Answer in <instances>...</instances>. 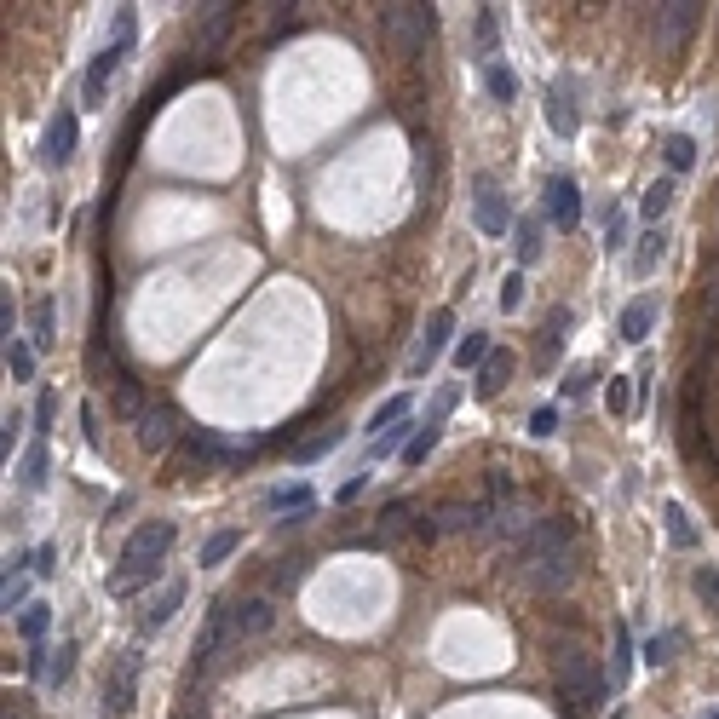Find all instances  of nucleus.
<instances>
[{"instance_id": "1", "label": "nucleus", "mask_w": 719, "mask_h": 719, "mask_svg": "<svg viewBox=\"0 0 719 719\" xmlns=\"http://www.w3.org/2000/svg\"><path fill=\"white\" fill-rule=\"evenodd\" d=\"M512 570L524 587L535 593H558V587H570L576 576V524L564 518V512H547V518H535L524 541L512 547Z\"/></svg>"}, {"instance_id": "2", "label": "nucleus", "mask_w": 719, "mask_h": 719, "mask_svg": "<svg viewBox=\"0 0 719 719\" xmlns=\"http://www.w3.org/2000/svg\"><path fill=\"white\" fill-rule=\"evenodd\" d=\"M173 524L167 518H150V524H139V530L127 535V547H121V570H116V581H110V593H133L139 581H150L156 570L167 564V553H173Z\"/></svg>"}, {"instance_id": "3", "label": "nucleus", "mask_w": 719, "mask_h": 719, "mask_svg": "<svg viewBox=\"0 0 719 719\" xmlns=\"http://www.w3.org/2000/svg\"><path fill=\"white\" fill-rule=\"evenodd\" d=\"M558 696L570 708H599L604 702V673L587 650H558Z\"/></svg>"}, {"instance_id": "4", "label": "nucleus", "mask_w": 719, "mask_h": 719, "mask_svg": "<svg viewBox=\"0 0 719 719\" xmlns=\"http://www.w3.org/2000/svg\"><path fill=\"white\" fill-rule=\"evenodd\" d=\"M432 29H438L432 6H380V35H386L403 58H415V52L432 41Z\"/></svg>"}, {"instance_id": "5", "label": "nucleus", "mask_w": 719, "mask_h": 719, "mask_svg": "<svg viewBox=\"0 0 719 719\" xmlns=\"http://www.w3.org/2000/svg\"><path fill=\"white\" fill-rule=\"evenodd\" d=\"M696 24H702V6H696V0L656 6V12H650V41H656V52H668V58H673V52L696 35Z\"/></svg>"}, {"instance_id": "6", "label": "nucleus", "mask_w": 719, "mask_h": 719, "mask_svg": "<svg viewBox=\"0 0 719 719\" xmlns=\"http://www.w3.org/2000/svg\"><path fill=\"white\" fill-rule=\"evenodd\" d=\"M139 650H121V662L110 668L104 679V691H98V714L104 719H127L133 714V702H139Z\"/></svg>"}, {"instance_id": "7", "label": "nucleus", "mask_w": 719, "mask_h": 719, "mask_svg": "<svg viewBox=\"0 0 719 719\" xmlns=\"http://www.w3.org/2000/svg\"><path fill=\"white\" fill-rule=\"evenodd\" d=\"M225 449H231L225 438H213V432H196V426H190L185 438H179V449H173V472H179V478L219 472V466H225Z\"/></svg>"}, {"instance_id": "8", "label": "nucleus", "mask_w": 719, "mask_h": 719, "mask_svg": "<svg viewBox=\"0 0 719 719\" xmlns=\"http://www.w3.org/2000/svg\"><path fill=\"white\" fill-rule=\"evenodd\" d=\"M236 645V627H231V604H213L208 610V627H202V639H196V668L208 673V668H219L225 662V650Z\"/></svg>"}, {"instance_id": "9", "label": "nucleus", "mask_w": 719, "mask_h": 719, "mask_svg": "<svg viewBox=\"0 0 719 719\" xmlns=\"http://www.w3.org/2000/svg\"><path fill=\"white\" fill-rule=\"evenodd\" d=\"M133 432H139V449H150V455H173L179 438H185V432H179V415H173L167 403H150V415H144Z\"/></svg>"}, {"instance_id": "10", "label": "nucleus", "mask_w": 719, "mask_h": 719, "mask_svg": "<svg viewBox=\"0 0 719 719\" xmlns=\"http://www.w3.org/2000/svg\"><path fill=\"white\" fill-rule=\"evenodd\" d=\"M449 328H455V311H449V305H438V311H432V323H426V334H420L415 357H409V374H426L432 363H438V351L449 346Z\"/></svg>"}, {"instance_id": "11", "label": "nucleus", "mask_w": 719, "mask_h": 719, "mask_svg": "<svg viewBox=\"0 0 719 719\" xmlns=\"http://www.w3.org/2000/svg\"><path fill=\"white\" fill-rule=\"evenodd\" d=\"M547 219H553L558 231H576V225H581V190H576V179H564V173L547 179Z\"/></svg>"}, {"instance_id": "12", "label": "nucleus", "mask_w": 719, "mask_h": 719, "mask_svg": "<svg viewBox=\"0 0 719 719\" xmlns=\"http://www.w3.org/2000/svg\"><path fill=\"white\" fill-rule=\"evenodd\" d=\"M415 501H392V507H380V518H374V535L369 547H392V541H403V535H415Z\"/></svg>"}, {"instance_id": "13", "label": "nucleus", "mask_w": 719, "mask_h": 719, "mask_svg": "<svg viewBox=\"0 0 719 719\" xmlns=\"http://www.w3.org/2000/svg\"><path fill=\"white\" fill-rule=\"evenodd\" d=\"M75 133H81V121H75V110H58L47 127V144H41V162L47 167H64L75 156Z\"/></svg>"}, {"instance_id": "14", "label": "nucleus", "mask_w": 719, "mask_h": 719, "mask_svg": "<svg viewBox=\"0 0 719 719\" xmlns=\"http://www.w3.org/2000/svg\"><path fill=\"white\" fill-rule=\"evenodd\" d=\"M231 24H236V6H208L202 12V29H196V58H219V47H225V35H231Z\"/></svg>"}, {"instance_id": "15", "label": "nucleus", "mask_w": 719, "mask_h": 719, "mask_svg": "<svg viewBox=\"0 0 719 719\" xmlns=\"http://www.w3.org/2000/svg\"><path fill=\"white\" fill-rule=\"evenodd\" d=\"M271 622H277V604H271V599H242V604H231L236 645H242V639H259V633H271Z\"/></svg>"}, {"instance_id": "16", "label": "nucleus", "mask_w": 719, "mask_h": 719, "mask_svg": "<svg viewBox=\"0 0 719 719\" xmlns=\"http://www.w3.org/2000/svg\"><path fill=\"white\" fill-rule=\"evenodd\" d=\"M121 58H127V47H116V41H110V47H104L93 64H87V81H81V87H87V110H104V87H110V75L121 70Z\"/></svg>"}, {"instance_id": "17", "label": "nucleus", "mask_w": 719, "mask_h": 719, "mask_svg": "<svg viewBox=\"0 0 719 719\" xmlns=\"http://www.w3.org/2000/svg\"><path fill=\"white\" fill-rule=\"evenodd\" d=\"M472 219H478V231H484V236H507V231H512V208H507V196H501L495 185H484L478 208H472Z\"/></svg>"}, {"instance_id": "18", "label": "nucleus", "mask_w": 719, "mask_h": 719, "mask_svg": "<svg viewBox=\"0 0 719 719\" xmlns=\"http://www.w3.org/2000/svg\"><path fill=\"white\" fill-rule=\"evenodd\" d=\"M179 604H185V581H167L162 593H156V599H150V604L139 610V627H144V633H156V627H167V622H173V610H179Z\"/></svg>"}, {"instance_id": "19", "label": "nucleus", "mask_w": 719, "mask_h": 719, "mask_svg": "<svg viewBox=\"0 0 719 719\" xmlns=\"http://www.w3.org/2000/svg\"><path fill=\"white\" fill-rule=\"evenodd\" d=\"M116 415H121V420H133V426L150 415V392H144V386H139V380H133L127 369L116 374Z\"/></svg>"}, {"instance_id": "20", "label": "nucleus", "mask_w": 719, "mask_h": 719, "mask_svg": "<svg viewBox=\"0 0 719 719\" xmlns=\"http://www.w3.org/2000/svg\"><path fill=\"white\" fill-rule=\"evenodd\" d=\"M650 328H656V300H633L622 311V340H627V346H645Z\"/></svg>"}, {"instance_id": "21", "label": "nucleus", "mask_w": 719, "mask_h": 719, "mask_svg": "<svg viewBox=\"0 0 719 719\" xmlns=\"http://www.w3.org/2000/svg\"><path fill=\"white\" fill-rule=\"evenodd\" d=\"M512 369H518V363H512V351H495L484 369H478V397H495L512 380Z\"/></svg>"}, {"instance_id": "22", "label": "nucleus", "mask_w": 719, "mask_h": 719, "mask_svg": "<svg viewBox=\"0 0 719 719\" xmlns=\"http://www.w3.org/2000/svg\"><path fill=\"white\" fill-rule=\"evenodd\" d=\"M547 121H553V133H564V139L581 127L576 104H570V93H564V87H553V93H547Z\"/></svg>"}, {"instance_id": "23", "label": "nucleus", "mask_w": 719, "mask_h": 719, "mask_svg": "<svg viewBox=\"0 0 719 719\" xmlns=\"http://www.w3.org/2000/svg\"><path fill=\"white\" fill-rule=\"evenodd\" d=\"M489 357H495V346H489V334H484V328H472L461 346H455V363H461V369H484Z\"/></svg>"}, {"instance_id": "24", "label": "nucleus", "mask_w": 719, "mask_h": 719, "mask_svg": "<svg viewBox=\"0 0 719 719\" xmlns=\"http://www.w3.org/2000/svg\"><path fill=\"white\" fill-rule=\"evenodd\" d=\"M265 507H271V512H300V518H305V512H311V489H305V484H282V489L265 495Z\"/></svg>"}, {"instance_id": "25", "label": "nucleus", "mask_w": 719, "mask_h": 719, "mask_svg": "<svg viewBox=\"0 0 719 719\" xmlns=\"http://www.w3.org/2000/svg\"><path fill=\"white\" fill-rule=\"evenodd\" d=\"M512 248H518V265L541 259V219H518L512 225Z\"/></svg>"}, {"instance_id": "26", "label": "nucleus", "mask_w": 719, "mask_h": 719, "mask_svg": "<svg viewBox=\"0 0 719 719\" xmlns=\"http://www.w3.org/2000/svg\"><path fill=\"white\" fill-rule=\"evenodd\" d=\"M662 254H668V236H662V231H645V236H639V248H633V271H639V277H650Z\"/></svg>"}, {"instance_id": "27", "label": "nucleus", "mask_w": 719, "mask_h": 719, "mask_svg": "<svg viewBox=\"0 0 719 719\" xmlns=\"http://www.w3.org/2000/svg\"><path fill=\"white\" fill-rule=\"evenodd\" d=\"M662 518H668V541H673V547H696V524H691V512L679 507V501H668Z\"/></svg>"}, {"instance_id": "28", "label": "nucleus", "mask_w": 719, "mask_h": 719, "mask_svg": "<svg viewBox=\"0 0 719 719\" xmlns=\"http://www.w3.org/2000/svg\"><path fill=\"white\" fill-rule=\"evenodd\" d=\"M662 156H668L673 173H691V167H696V139H691V133H668Z\"/></svg>"}, {"instance_id": "29", "label": "nucleus", "mask_w": 719, "mask_h": 719, "mask_svg": "<svg viewBox=\"0 0 719 719\" xmlns=\"http://www.w3.org/2000/svg\"><path fill=\"white\" fill-rule=\"evenodd\" d=\"M346 438V432H340V426H323V432H311V438L305 443H294V461H317V455H328V449H334V443Z\"/></svg>"}, {"instance_id": "30", "label": "nucleus", "mask_w": 719, "mask_h": 719, "mask_svg": "<svg viewBox=\"0 0 719 719\" xmlns=\"http://www.w3.org/2000/svg\"><path fill=\"white\" fill-rule=\"evenodd\" d=\"M6 374L12 380H35V346L29 340H6Z\"/></svg>"}, {"instance_id": "31", "label": "nucleus", "mask_w": 719, "mask_h": 719, "mask_svg": "<svg viewBox=\"0 0 719 719\" xmlns=\"http://www.w3.org/2000/svg\"><path fill=\"white\" fill-rule=\"evenodd\" d=\"M484 87H489V98H495V104H512V98H518V75H512L507 64H489V70H484Z\"/></svg>"}, {"instance_id": "32", "label": "nucleus", "mask_w": 719, "mask_h": 719, "mask_svg": "<svg viewBox=\"0 0 719 719\" xmlns=\"http://www.w3.org/2000/svg\"><path fill=\"white\" fill-rule=\"evenodd\" d=\"M604 409H610V415H633V380L610 374V380H604Z\"/></svg>"}, {"instance_id": "33", "label": "nucleus", "mask_w": 719, "mask_h": 719, "mask_svg": "<svg viewBox=\"0 0 719 719\" xmlns=\"http://www.w3.org/2000/svg\"><path fill=\"white\" fill-rule=\"evenodd\" d=\"M236 547H242V535H236V530H213L208 541H202V564H225Z\"/></svg>"}, {"instance_id": "34", "label": "nucleus", "mask_w": 719, "mask_h": 719, "mask_svg": "<svg viewBox=\"0 0 719 719\" xmlns=\"http://www.w3.org/2000/svg\"><path fill=\"white\" fill-rule=\"evenodd\" d=\"M668 208H673V179H656V185L639 196V213H645V219H662Z\"/></svg>"}, {"instance_id": "35", "label": "nucleus", "mask_w": 719, "mask_h": 719, "mask_svg": "<svg viewBox=\"0 0 719 719\" xmlns=\"http://www.w3.org/2000/svg\"><path fill=\"white\" fill-rule=\"evenodd\" d=\"M691 587H696V599H702V604L719 616V570H714V564H702V570L691 576Z\"/></svg>"}, {"instance_id": "36", "label": "nucleus", "mask_w": 719, "mask_h": 719, "mask_svg": "<svg viewBox=\"0 0 719 719\" xmlns=\"http://www.w3.org/2000/svg\"><path fill=\"white\" fill-rule=\"evenodd\" d=\"M432 449H438V426H420L415 438H409V449H403V466H420Z\"/></svg>"}, {"instance_id": "37", "label": "nucleus", "mask_w": 719, "mask_h": 719, "mask_svg": "<svg viewBox=\"0 0 719 719\" xmlns=\"http://www.w3.org/2000/svg\"><path fill=\"white\" fill-rule=\"evenodd\" d=\"M47 627H52V610H47V604H29L24 616H18V633H24L29 645H35V639H41Z\"/></svg>"}, {"instance_id": "38", "label": "nucleus", "mask_w": 719, "mask_h": 719, "mask_svg": "<svg viewBox=\"0 0 719 719\" xmlns=\"http://www.w3.org/2000/svg\"><path fill=\"white\" fill-rule=\"evenodd\" d=\"M673 650H679V633H656V639L645 645V662H650V668H668Z\"/></svg>"}, {"instance_id": "39", "label": "nucleus", "mask_w": 719, "mask_h": 719, "mask_svg": "<svg viewBox=\"0 0 719 719\" xmlns=\"http://www.w3.org/2000/svg\"><path fill=\"white\" fill-rule=\"evenodd\" d=\"M29 346L35 351L52 346V300H35V334H29Z\"/></svg>"}, {"instance_id": "40", "label": "nucleus", "mask_w": 719, "mask_h": 719, "mask_svg": "<svg viewBox=\"0 0 719 719\" xmlns=\"http://www.w3.org/2000/svg\"><path fill=\"white\" fill-rule=\"evenodd\" d=\"M409 415V397H392V403H380V409H374V438H380V432H392V420H403Z\"/></svg>"}, {"instance_id": "41", "label": "nucleus", "mask_w": 719, "mask_h": 719, "mask_svg": "<svg viewBox=\"0 0 719 719\" xmlns=\"http://www.w3.org/2000/svg\"><path fill=\"white\" fill-rule=\"evenodd\" d=\"M70 673H75V645H58V650H52V673H47V685H70Z\"/></svg>"}, {"instance_id": "42", "label": "nucleus", "mask_w": 719, "mask_h": 719, "mask_svg": "<svg viewBox=\"0 0 719 719\" xmlns=\"http://www.w3.org/2000/svg\"><path fill=\"white\" fill-rule=\"evenodd\" d=\"M0 610H6V616H12V610H29V604H24V576H18V570H6V593H0Z\"/></svg>"}, {"instance_id": "43", "label": "nucleus", "mask_w": 719, "mask_h": 719, "mask_svg": "<svg viewBox=\"0 0 719 719\" xmlns=\"http://www.w3.org/2000/svg\"><path fill=\"white\" fill-rule=\"evenodd\" d=\"M495 41H501V24H495V12H478V52H495Z\"/></svg>"}, {"instance_id": "44", "label": "nucleus", "mask_w": 719, "mask_h": 719, "mask_svg": "<svg viewBox=\"0 0 719 719\" xmlns=\"http://www.w3.org/2000/svg\"><path fill=\"white\" fill-rule=\"evenodd\" d=\"M604 248H610V254H622V248H627V219H622V213H610V219H604Z\"/></svg>"}, {"instance_id": "45", "label": "nucleus", "mask_w": 719, "mask_h": 719, "mask_svg": "<svg viewBox=\"0 0 719 719\" xmlns=\"http://www.w3.org/2000/svg\"><path fill=\"white\" fill-rule=\"evenodd\" d=\"M305 570H311V558H288V564L277 570V587H282V593H288V587H300Z\"/></svg>"}, {"instance_id": "46", "label": "nucleus", "mask_w": 719, "mask_h": 719, "mask_svg": "<svg viewBox=\"0 0 719 719\" xmlns=\"http://www.w3.org/2000/svg\"><path fill=\"white\" fill-rule=\"evenodd\" d=\"M455 397H461V386H443V392L432 397V415H426V426H438V420L449 415V409H455Z\"/></svg>"}, {"instance_id": "47", "label": "nucleus", "mask_w": 719, "mask_h": 719, "mask_svg": "<svg viewBox=\"0 0 719 719\" xmlns=\"http://www.w3.org/2000/svg\"><path fill=\"white\" fill-rule=\"evenodd\" d=\"M41 478H47V449L35 443V449H29V472H24V484H29V489H41Z\"/></svg>"}, {"instance_id": "48", "label": "nucleus", "mask_w": 719, "mask_h": 719, "mask_svg": "<svg viewBox=\"0 0 719 719\" xmlns=\"http://www.w3.org/2000/svg\"><path fill=\"white\" fill-rule=\"evenodd\" d=\"M627 656H633V639L616 633V668H610V685H622V679H627Z\"/></svg>"}, {"instance_id": "49", "label": "nucleus", "mask_w": 719, "mask_h": 719, "mask_svg": "<svg viewBox=\"0 0 719 719\" xmlns=\"http://www.w3.org/2000/svg\"><path fill=\"white\" fill-rule=\"evenodd\" d=\"M702 323H708V334H719V277L708 282V300H702Z\"/></svg>"}, {"instance_id": "50", "label": "nucleus", "mask_w": 719, "mask_h": 719, "mask_svg": "<svg viewBox=\"0 0 719 719\" xmlns=\"http://www.w3.org/2000/svg\"><path fill=\"white\" fill-rule=\"evenodd\" d=\"M133 29H139L133 6H121V12H116V47H133Z\"/></svg>"}, {"instance_id": "51", "label": "nucleus", "mask_w": 719, "mask_h": 719, "mask_svg": "<svg viewBox=\"0 0 719 719\" xmlns=\"http://www.w3.org/2000/svg\"><path fill=\"white\" fill-rule=\"evenodd\" d=\"M52 415H58V397H52V392H41V397H35V432H47V426H52Z\"/></svg>"}, {"instance_id": "52", "label": "nucleus", "mask_w": 719, "mask_h": 719, "mask_svg": "<svg viewBox=\"0 0 719 719\" xmlns=\"http://www.w3.org/2000/svg\"><path fill=\"white\" fill-rule=\"evenodd\" d=\"M518 300H524V277L512 271V277L501 282V311H518Z\"/></svg>"}, {"instance_id": "53", "label": "nucleus", "mask_w": 719, "mask_h": 719, "mask_svg": "<svg viewBox=\"0 0 719 719\" xmlns=\"http://www.w3.org/2000/svg\"><path fill=\"white\" fill-rule=\"evenodd\" d=\"M530 432H535V438H553V432H558V409H535Z\"/></svg>"}, {"instance_id": "54", "label": "nucleus", "mask_w": 719, "mask_h": 719, "mask_svg": "<svg viewBox=\"0 0 719 719\" xmlns=\"http://www.w3.org/2000/svg\"><path fill=\"white\" fill-rule=\"evenodd\" d=\"M29 570H35V576H52V570H58V547H35Z\"/></svg>"}, {"instance_id": "55", "label": "nucleus", "mask_w": 719, "mask_h": 719, "mask_svg": "<svg viewBox=\"0 0 719 719\" xmlns=\"http://www.w3.org/2000/svg\"><path fill=\"white\" fill-rule=\"evenodd\" d=\"M403 432H409V426H392V432H380V438H374V461H380V455H392L397 443H403Z\"/></svg>"}, {"instance_id": "56", "label": "nucleus", "mask_w": 719, "mask_h": 719, "mask_svg": "<svg viewBox=\"0 0 719 719\" xmlns=\"http://www.w3.org/2000/svg\"><path fill=\"white\" fill-rule=\"evenodd\" d=\"M12 449H18V415H6V432H0V455L12 461Z\"/></svg>"}, {"instance_id": "57", "label": "nucleus", "mask_w": 719, "mask_h": 719, "mask_svg": "<svg viewBox=\"0 0 719 719\" xmlns=\"http://www.w3.org/2000/svg\"><path fill=\"white\" fill-rule=\"evenodd\" d=\"M593 380H599V374H570V380H564V397H581Z\"/></svg>"}, {"instance_id": "58", "label": "nucleus", "mask_w": 719, "mask_h": 719, "mask_svg": "<svg viewBox=\"0 0 719 719\" xmlns=\"http://www.w3.org/2000/svg\"><path fill=\"white\" fill-rule=\"evenodd\" d=\"M0 719H29V696H6V714Z\"/></svg>"}, {"instance_id": "59", "label": "nucleus", "mask_w": 719, "mask_h": 719, "mask_svg": "<svg viewBox=\"0 0 719 719\" xmlns=\"http://www.w3.org/2000/svg\"><path fill=\"white\" fill-rule=\"evenodd\" d=\"M81 420H87V443H98V409H93V403L81 409Z\"/></svg>"}, {"instance_id": "60", "label": "nucleus", "mask_w": 719, "mask_h": 719, "mask_svg": "<svg viewBox=\"0 0 719 719\" xmlns=\"http://www.w3.org/2000/svg\"><path fill=\"white\" fill-rule=\"evenodd\" d=\"M714 719H719V714H714Z\"/></svg>"}]
</instances>
